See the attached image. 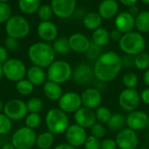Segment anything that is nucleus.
<instances>
[{"mask_svg": "<svg viewBox=\"0 0 149 149\" xmlns=\"http://www.w3.org/2000/svg\"><path fill=\"white\" fill-rule=\"evenodd\" d=\"M52 48H53L55 53H58L59 55H66L71 51L69 38H67L65 37H61V38H56L53 42Z\"/></svg>", "mask_w": 149, "mask_h": 149, "instance_id": "nucleus-31", "label": "nucleus"}, {"mask_svg": "<svg viewBox=\"0 0 149 149\" xmlns=\"http://www.w3.org/2000/svg\"><path fill=\"white\" fill-rule=\"evenodd\" d=\"M11 17V9L7 3L0 2V24L6 23Z\"/></svg>", "mask_w": 149, "mask_h": 149, "instance_id": "nucleus-42", "label": "nucleus"}, {"mask_svg": "<svg viewBox=\"0 0 149 149\" xmlns=\"http://www.w3.org/2000/svg\"><path fill=\"white\" fill-rule=\"evenodd\" d=\"M41 121H42V119L38 113H30L25 117V125L27 127H30L31 129H34L39 127V125L41 124Z\"/></svg>", "mask_w": 149, "mask_h": 149, "instance_id": "nucleus-37", "label": "nucleus"}, {"mask_svg": "<svg viewBox=\"0 0 149 149\" xmlns=\"http://www.w3.org/2000/svg\"><path fill=\"white\" fill-rule=\"evenodd\" d=\"M138 76L132 72H126L122 77V83L126 88H135L138 85Z\"/></svg>", "mask_w": 149, "mask_h": 149, "instance_id": "nucleus-36", "label": "nucleus"}, {"mask_svg": "<svg viewBox=\"0 0 149 149\" xmlns=\"http://www.w3.org/2000/svg\"><path fill=\"white\" fill-rule=\"evenodd\" d=\"M3 109V103H2V101H1V100H0V113H1V111Z\"/></svg>", "mask_w": 149, "mask_h": 149, "instance_id": "nucleus-56", "label": "nucleus"}, {"mask_svg": "<svg viewBox=\"0 0 149 149\" xmlns=\"http://www.w3.org/2000/svg\"><path fill=\"white\" fill-rule=\"evenodd\" d=\"M58 107L65 113H74L82 107L81 96L75 92L63 93L58 100Z\"/></svg>", "mask_w": 149, "mask_h": 149, "instance_id": "nucleus-13", "label": "nucleus"}, {"mask_svg": "<svg viewBox=\"0 0 149 149\" xmlns=\"http://www.w3.org/2000/svg\"><path fill=\"white\" fill-rule=\"evenodd\" d=\"M26 103L18 100L13 99L8 100L3 106L4 114L11 120H20L27 115Z\"/></svg>", "mask_w": 149, "mask_h": 149, "instance_id": "nucleus-10", "label": "nucleus"}, {"mask_svg": "<svg viewBox=\"0 0 149 149\" xmlns=\"http://www.w3.org/2000/svg\"><path fill=\"white\" fill-rule=\"evenodd\" d=\"M26 106L28 112L38 113L43 108V102L39 98H31L28 100Z\"/></svg>", "mask_w": 149, "mask_h": 149, "instance_id": "nucleus-39", "label": "nucleus"}, {"mask_svg": "<svg viewBox=\"0 0 149 149\" xmlns=\"http://www.w3.org/2000/svg\"><path fill=\"white\" fill-rule=\"evenodd\" d=\"M86 138V130L77 124L69 126V127L65 131L66 142L74 148H79L81 146H84Z\"/></svg>", "mask_w": 149, "mask_h": 149, "instance_id": "nucleus-15", "label": "nucleus"}, {"mask_svg": "<svg viewBox=\"0 0 149 149\" xmlns=\"http://www.w3.org/2000/svg\"><path fill=\"white\" fill-rule=\"evenodd\" d=\"M149 116L147 113L140 110H134L130 112L126 118V124L127 127L137 132L144 130L148 127Z\"/></svg>", "mask_w": 149, "mask_h": 149, "instance_id": "nucleus-16", "label": "nucleus"}, {"mask_svg": "<svg viewBox=\"0 0 149 149\" xmlns=\"http://www.w3.org/2000/svg\"><path fill=\"white\" fill-rule=\"evenodd\" d=\"M12 128V120L4 113H0V134H7Z\"/></svg>", "mask_w": 149, "mask_h": 149, "instance_id": "nucleus-40", "label": "nucleus"}, {"mask_svg": "<svg viewBox=\"0 0 149 149\" xmlns=\"http://www.w3.org/2000/svg\"><path fill=\"white\" fill-rule=\"evenodd\" d=\"M72 76L71 65L65 60H54L48 67L47 78L50 81L63 84L67 82Z\"/></svg>", "mask_w": 149, "mask_h": 149, "instance_id": "nucleus-5", "label": "nucleus"}, {"mask_svg": "<svg viewBox=\"0 0 149 149\" xmlns=\"http://www.w3.org/2000/svg\"><path fill=\"white\" fill-rule=\"evenodd\" d=\"M132 15H134V17H136L141 11H140V9H139V7L138 6H136V4H134V5H133V6H130L129 7V10H128Z\"/></svg>", "mask_w": 149, "mask_h": 149, "instance_id": "nucleus-52", "label": "nucleus"}, {"mask_svg": "<svg viewBox=\"0 0 149 149\" xmlns=\"http://www.w3.org/2000/svg\"><path fill=\"white\" fill-rule=\"evenodd\" d=\"M27 79L33 84V86H41L45 83L46 74L42 67L33 65L26 72Z\"/></svg>", "mask_w": 149, "mask_h": 149, "instance_id": "nucleus-24", "label": "nucleus"}, {"mask_svg": "<svg viewBox=\"0 0 149 149\" xmlns=\"http://www.w3.org/2000/svg\"><path fill=\"white\" fill-rule=\"evenodd\" d=\"M119 3L116 0H103L98 8V13L103 19H111L118 15Z\"/></svg>", "mask_w": 149, "mask_h": 149, "instance_id": "nucleus-22", "label": "nucleus"}, {"mask_svg": "<svg viewBox=\"0 0 149 149\" xmlns=\"http://www.w3.org/2000/svg\"><path fill=\"white\" fill-rule=\"evenodd\" d=\"M5 31L8 37L16 39L24 38L30 32L29 22L22 16H11L5 23Z\"/></svg>", "mask_w": 149, "mask_h": 149, "instance_id": "nucleus-6", "label": "nucleus"}, {"mask_svg": "<svg viewBox=\"0 0 149 149\" xmlns=\"http://www.w3.org/2000/svg\"><path fill=\"white\" fill-rule=\"evenodd\" d=\"M82 106L90 109H96L102 102V93L95 87H88L80 94Z\"/></svg>", "mask_w": 149, "mask_h": 149, "instance_id": "nucleus-17", "label": "nucleus"}, {"mask_svg": "<svg viewBox=\"0 0 149 149\" xmlns=\"http://www.w3.org/2000/svg\"><path fill=\"white\" fill-rule=\"evenodd\" d=\"M135 27L141 33L149 32V10H142L135 17Z\"/></svg>", "mask_w": 149, "mask_h": 149, "instance_id": "nucleus-28", "label": "nucleus"}, {"mask_svg": "<svg viewBox=\"0 0 149 149\" xmlns=\"http://www.w3.org/2000/svg\"><path fill=\"white\" fill-rule=\"evenodd\" d=\"M54 142V134L51 132H44L37 136L36 146L38 149H49Z\"/></svg>", "mask_w": 149, "mask_h": 149, "instance_id": "nucleus-29", "label": "nucleus"}, {"mask_svg": "<svg viewBox=\"0 0 149 149\" xmlns=\"http://www.w3.org/2000/svg\"><path fill=\"white\" fill-rule=\"evenodd\" d=\"M107 127L110 131L119 132L124 128L126 125V118L120 113H114L112 115L109 121L107 123Z\"/></svg>", "mask_w": 149, "mask_h": 149, "instance_id": "nucleus-30", "label": "nucleus"}, {"mask_svg": "<svg viewBox=\"0 0 149 149\" xmlns=\"http://www.w3.org/2000/svg\"><path fill=\"white\" fill-rule=\"evenodd\" d=\"M1 149H16L15 147L12 145V143H5L3 145L2 148Z\"/></svg>", "mask_w": 149, "mask_h": 149, "instance_id": "nucleus-54", "label": "nucleus"}, {"mask_svg": "<svg viewBox=\"0 0 149 149\" xmlns=\"http://www.w3.org/2000/svg\"><path fill=\"white\" fill-rule=\"evenodd\" d=\"M37 134L30 127H24L17 129L12 135L11 143L16 149H31L36 145Z\"/></svg>", "mask_w": 149, "mask_h": 149, "instance_id": "nucleus-7", "label": "nucleus"}, {"mask_svg": "<svg viewBox=\"0 0 149 149\" xmlns=\"http://www.w3.org/2000/svg\"><path fill=\"white\" fill-rule=\"evenodd\" d=\"M8 1H10V0H0V2H2V3H7Z\"/></svg>", "mask_w": 149, "mask_h": 149, "instance_id": "nucleus-58", "label": "nucleus"}, {"mask_svg": "<svg viewBox=\"0 0 149 149\" xmlns=\"http://www.w3.org/2000/svg\"><path fill=\"white\" fill-rule=\"evenodd\" d=\"M146 39L141 33L137 31H130L122 35L119 41L120 50L127 55L136 56L144 52L146 49Z\"/></svg>", "mask_w": 149, "mask_h": 149, "instance_id": "nucleus-3", "label": "nucleus"}, {"mask_svg": "<svg viewBox=\"0 0 149 149\" xmlns=\"http://www.w3.org/2000/svg\"><path fill=\"white\" fill-rule=\"evenodd\" d=\"M134 66L141 71H146L149 68V54L148 52H141L134 56Z\"/></svg>", "mask_w": 149, "mask_h": 149, "instance_id": "nucleus-34", "label": "nucleus"}, {"mask_svg": "<svg viewBox=\"0 0 149 149\" xmlns=\"http://www.w3.org/2000/svg\"><path fill=\"white\" fill-rule=\"evenodd\" d=\"M73 81L80 86H88L94 82L95 75L93 67L86 63L79 64L72 71Z\"/></svg>", "mask_w": 149, "mask_h": 149, "instance_id": "nucleus-11", "label": "nucleus"}, {"mask_svg": "<svg viewBox=\"0 0 149 149\" xmlns=\"http://www.w3.org/2000/svg\"><path fill=\"white\" fill-rule=\"evenodd\" d=\"M43 91L45 97L51 100H58L63 95V89L60 85L50 80L45 83Z\"/></svg>", "mask_w": 149, "mask_h": 149, "instance_id": "nucleus-23", "label": "nucleus"}, {"mask_svg": "<svg viewBox=\"0 0 149 149\" xmlns=\"http://www.w3.org/2000/svg\"><path fill=\"white\" fill-rule=\"evenodd\" d=\"M141 93L135 88H126L120 92L118 103L127 112H133L138 108L141 103Z\"/></svg>", "mask_w": 149, "mask_h": 149, "instance_id": "nucleus-9", "label": "nucleus"}, {"mask_svg": "<svg viewBox=\"0 0 149 149\" xmlns=\"http://www.w3.org/2000/svg\"><path fill=\"white\" fill-rule=\"evenodd\" d=\"M74 120L77 125L83 128H91L96 122L95 112L93 109L87 107H80L76 113H74Z\"/></svg>", "mask_w": 149, "mask_h": 149, "instance_id": "nucleus-18", "label": "nucleus"}, {"mask_svg": "<svg viewBox=\"0 0 149 149\" xmlns=\"http://www.w3.org/2000/svg\"><path fill=\"white\" fill-rule=\"evenodd\" d=\"M148 127L149 128V120H148Z\"/></svg>", "mask_w": 149, "mask_h": 149, "instance_id": "nucleus-59", "label": "nucleus"}, {"mask_svg": "<svg viewBox=\"0 0 149 149\" xmlns=\"http://www.w3.org/2000/svg\"><path fill=\"white\" fill-rule=\"evenodd\" d=\"M54 149H76V148L72 147V145H70L66 142V143H60V144L57 145Z\"/></svg>", "mask_w": 149, "mask_h": 149, "instance_id": "nucleus-51", "label": "nucleus"}, {"mask_svg": "<svg viewBox=\"0 0 149 149\" xmlns=\"http://www.w3.org/2000/svg\"><path fill=\"white\" fill-rule=\"evenodd\" d=\"M141 100L143 103L149 105V87L145 88L141 93Z\"/></svg>", "mask_w": 149, "mask_h": 149, "instance_id": "nucleus-49", "label": "nucleus"}, {"mask_svg": "<svg viewBox=\"0 0 149 149\" xmlns=\"http://www.w3.org/2000/svg\"><path fill=\"white\" fill-rule=\"evenodd\" d=\"M117 148V144L115 140L111 139V138H107L104 139L100 141V149H116Z\"/></svg>", "mask_w": 149, "mask_h": 149, "instance_id": "nucleus-45", "label": "nucleus"}, {"mask_svg": "<svg viewBox=\"0 0 149 149\" xmlns=\"http://www.w3.org/2000/svg\"><path fill=\"white\" fill-rule=\"evenodd\" d=\"M37 32L38 37L46 42L54 41L58 34L56 24L51 21H41L38 25Z\"/></svg>", "mask_w": 149, "mask_h": 149, "instance_id": "nucleus-20", "label": "nucleus"}, {"mask_svg": "<svg viewBox=\"0 0 149 149\" xmlns=\"http://www.w3.org/2000/svg\"><path fill=\"white\" fill-rule=\"evenodd\" d=\"M142 3H146V4H149V0H141Z\"/></svg>", "mask_w": 149, "mask_h": 149, "instance_id": "nucleus-57", "label": "nucleus"}, {"mask_svg": "<svg viewBox=\"0 0 149 149\" xmlns=\"http://www.w3.org/2000/svg\"><path fill=\"white\" fill-rule=\"evenodd\" d=\"M122 64L125 67H132L134 65V57L126 54L124 57H122Z\"/></svg>", "mask_w": 149, "mask_h": 149, "instance_id": "nucleus-46", "label": "nucleus"}, {"mask_svg": "<svg viewBox=\"0 0 149 149\" xmlns=\"http://www.w3.org/2000/svg\"><path fill=\"white\" fill-rule=\"evenodd\" d=\"M40 3L41 0H18V8L23 13L31 15L38 11Z\"/></svg>", "mask_w": 149, "mask_h": 149, "instance_id": "nucleus-27", "label": "nucleus"}, {"mask_svg": "<svg viewBox=\"0 0 149 149\" xmlns=\"http://www.w3.org/2000/svg\"><path fill=\"white\" fill-rule=\"evenodd\" d=\"M112 115H113L112 112L107 107L100 106L95 109L96 120L101 124H107L109 121V120L111 119Z\"/></svg>", "mask_w": 149, "mask_h": 149, "instance_id": "nucleus-32", "label": "nucleus"}, {"mask_svg": "<svg viewBox=\"0 0 149 149\" xmlns=\"http://www.w3.org/2000/svg\"><path fill=\"white\" fill-rule=\"evenodd\" d=\"M3 75V67H2V65H0V81H1V79H2Z\"/></svg>", "mask_w": 149, "mask_h": 149, "instance_id": "nucleus-55", "label": "nucleus"}, {"mask_svg": "<svg viewBox=\"0 0 149 149\" xmlns=\"http://www.w3.org/2000/svg\"><path fill=\"white\" fill-rule=\"evenodd\" d=\"M115 27L122 34L130 32L135 27V17L128 10L121 11L115 17Z\"/></svg>", "mask_w": 149, "mask_h": 149, "instance_id": "nucleus-19", "label": "nucleus"}, {"mask_svg": "<svg viewBox=\"0 0 149 149\" xmlns=\"http://www.w3.org/2000/svg\"><path fill=\"white\" fill-rule=\"evenodd\" d=\"M91 135L98 138V139H103L106 134H107V128L104 127L103 124L100 123V122H96L91 128Z\"/></svg>", "mask_w": 149, "mask_h": 149, "instance_id": "nucleus-41", "label": "nucleus"}, {"mask_svg": "<svg viewBox=\"0 0 149 149\" xmlns=\"http://www.w3.org/2000/svg\"><path fill=\"white\" fill-rule=\"evenodd\" d=\"M92 39L94 44L100 47H104L107 45L110 40V32L103 27H100L93 31L92 35Z\"/></svg>", "mask_w": 149, "mask_h": 149, "instance_id": "nucleus-26", "label": "nucleus"}, {"mask_svg": "<svg viewBox=\"0 0 149 149\" xmlns=\"http://www.w3.org/2000/svg\"><path fill=\"white\" fill-rule=\"evenodd\" d=\"M103 53L102 47L97 45L93 42H91L90 46L88 50L86 52V57L90 60V61H96Z\"/></svg>", "mask_w": 149, "mask_h": 149, "instance_id": "nucleus-35", "label": "nucleus"}, {"mask_svg": "<svg viewBox=\"0 0 149 149\" xmlns=\"http://www.w3.org/2000/svg\"><path fill=\"white\" fill-rule=\"evenodd\" d=\"M55 54L52 46L45 42H38L31 45L28 51L30 60L34 65L42 68L49 67L54 62Z\"/></svg>", "mask_w": 149, "mask_h": 149, "instance_id": "nucleus-2", "label": "nucleus"}, {"mask_svg": "<svg viewBox=\"0 0 149 149\" xmlns=\"http://www.w3.org/2000/svg\"><path fill=\"white\" fill-rule=\"evenodd\" d=\"M122 67V58L117 52H103L93 65L95 79L103 83L111 82L117 78Z\"/></svg>", "mask_w": 149, "mask_h": 149, "instance_id": "nucleus-1", "label": "nucleus"}, {"mask_svg": "<svg viewBox=\"0 0 149 149\" xmlns=\"http://www.w3.org/2000/svg\"><path fill=\"white\" fill-rule=\"evenodd\" d=\"M143 80H144V83L149 87V68L145 71L143 74Z\"/></svg>", "mask_w": 149, "mask_h": 149, "instance_id": "nucleus-53", "label": "nucleus"}, {"mask_svg": "<svg viewBox=\"0 0 149 149\" xmlns=\"http://www.w3.org/2000/svg\"><path fill=\"white\" fill-rule=\"evenodd\" d=\"M123 5L125 6H127V7H130V6H133L134 4L137 3V2L139 0H119Z\"/></svg>", "mask_w": 149, "mask_h": 149, "instance_id": "nucleus-50", "label": "nucleus"}, {"mask_svg": "<svg viewBox=\"0 0 149 149\" xmlns=\"http://www.w3.org/2000/svg\"><path fill=\"white\" fill-rule=\"evenodd\" d=\"M3 73L7 79L12 82H17L26 75V67L24 64L17 58H10L3 65Z\"/></svg>", "mask_w": 149, "mask_h": 149, "instance_id": "nucleus-8", "label": "nucleus"}, {"mask_svg": "<svg viewBox=\"0 0 149 149\" xmlns=\"http://www.w3.org/2000/svg\"><path fill=\"white\" fill-rule=\"evenodd\" d=\"M84 146L85 149H100V140L93 135H89L87 136Z\"/></svg>", "mask_w": 149, "mask_h": 149, "instance_id": "nucleus-43", "label": "nucleus"}, {"mask_svg": "<svg viewBox=\"0 0 149 149\" xmlns=\"http://www.w3.org/2000/svg\"><path fill=\"white\" fill-rule=\"evenodd\" d=\"M102 17L98 12L92 11L87 13L83 18V24L87 30L95 31L102 24Z\"/></svg>", "mask_w": 149, "mask_h": 149, "instance_id": "nucleus-25", "label": "nucleus"}, {"mask_svg": "<svg viewBox=\"0 0 149 149\" xmlns=\"http://www.w3.org/2000/svg\"><path fill=\"white\" fill-rule=\"evenodd\" d=\"M45 124L49 132L53 134H60L65 133L69 127V118L67 113L61 109L53 108L46 113Z\"/></svg>", "mask_w": 149, "mask_h": 149, "instance_id": "nucleus-4", "label": "nucleus"}, {"mask_svg": "<svg viewBox=\"0 0 149 149\" xmlns=\"http://www.w3.org/2000/svg\"><path fill=\"white\" fill-rule=\"evenodd\" d=\"M38 15L42 21H50V19L53 15V10L52 9V6L49 4L40 5V7L38 10Z\"/></svg>", "mask_w": 149, "mask_h": 149, "instance_id": "nucleus-38", "label": "nucleus"}, {"mask_svg": "<svg viewBox=\"0 0 149 149\" xmlns=\"http://www.w3.org/2000/svg\"><path fill=\"white\" fill-rule=\"evenodd\" d=\"M115 141L120 149H137L139 146V137L135 131L129 127H124L118 132Z\"/></svg>", "mask_w": 149, "mask_h": 149, "instance_id": "nucleus-12", "label": "nucleus"}, {"mask_svg": "<svg viewBox=\"0 0 149 149\" xmlns=\"http://www.w3.org/2000/svg\"><path fill=\"white\" fill-rule=\"evenodd\" d=\"M122 35L123 34L120 31H118L117 29H114L110 32V39L113 41H115V42H119L122 37Z\"/></svg>", "mask_w": 149, "mask_h": 149, "instance_id": "nucleus-48", "label": "nucleus"}, {"mask_svg": "<svg viewBox=\"0 0 149 149\" xmlns=\"http://www.w3.org/2000/svg\"><path fill=\"white\" fill-rule=\"evenodd\" d=\"M18 41L16 38H10V37H7L4 40V47L7 49V51H16L18 48Z\"/></svg>", "mask_w": 149, "mask_h": 149, "instance_id": "nucleus-44", "label": "nucleus"}, {"mask_svg": "<svg viewBox=\"0 0 149 149\" xmlns=\"http://www.w3.org/2000/svg\"><path fill=\"white\" fill-rule=\"evenodd\" d=\"M76 0H52L51 6L55 14L59 18H69L76 9Z\"/></svg>", "mask_w": 149, "mask_h": 149, "instance_id": "nucleus-14", "label": "nucleus"}, {"mask_svg": "<svg viewBox=\"0 0 149 149\" xmlns=\"http://www.w3.org/2000/svg\"><path fill=\"white\" fill-rule=\"evenodd\" d=\"M71 50L78 53H86L88 50L91 41L82 33H74L69 38Z\"/></svg>", "mask_w": 149, "mask_h": 149, "instance_id": "nucleus-21", "label": "nucleus"}, {"mask_svg": "<svg viewBox=\"0 0 149 149\" xmlns=\"http://www.w3.org/2000/svg\"><path fill=\"white\" fill-rule=\"evenodd\" d=\"M16 89L18 92V93H20L21 95L27 96V95H30L33 92L34 86L28 79H21V80H19V81L17 82V84H16Z\"/></svg>", "mask_w": 149, "mask_h": 149, "instance_id": "nucleus-33", "label": "nucleus"}, {"mask_svg": "<svg viewBox=\"0 0 149 149\" xmlns=\"http://www.w3.org/2000/svg\"><path fill=\"white\" fill-rule=\"evenodd\" d=\"M8 60V52L4 46L0 45V65H3Z\"/></svg>", "mask_w": 149, "mask_h": 149, "instance_id": "nucleus-47", "label": "nucleus"}]
</instances>
